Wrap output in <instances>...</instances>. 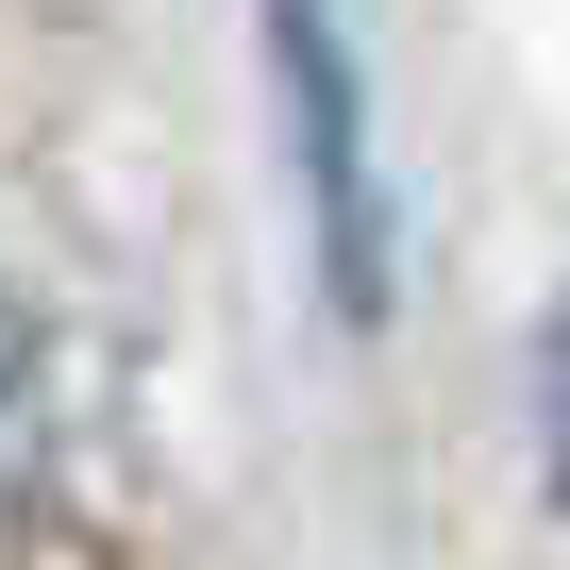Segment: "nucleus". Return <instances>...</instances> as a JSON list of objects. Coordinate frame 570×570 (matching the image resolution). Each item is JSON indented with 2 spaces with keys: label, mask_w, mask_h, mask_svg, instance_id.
Wrapping results in <instances>:
<instances>
[{
  "label": "nucleus",
  "mask_w": 570,
  "mask_h": 570,
  "mask_svg": "<svg viewBox=\"0 0 570 570\" xmlns=\"http://www.w3.org/2000/svg\"><path fill=\"white\" fill-rule=\"evenodd\" d=\"M35 487H51V336L0 303V537L35 520Z\"/></svg>",
  "instance_id": "2"
},
{
  "label": "nucleus",
  "mask_w": 570,
  "mask_h": 570,
  "mask_svg": "<svg viewBox=\"0 0 570 570\" xmlns=\"http://www.w3.org/2000/svg\"><path fill=\"white\" fill-rule=\"evenodd\" d=\"M553 520H570V320H553Z\"/></svg>",
  "instance_id": "3"
},
{
  "label": "nucleus",
  "mask_w": 570,
  "mask_h": 570,
  "mask_svg": "<svg viewBox=\"0 0 570 570\" xmlns=\"http://www.w3.org/2000/svg\"><path fill=\"white\" fill-rule=\"evenodd\" d=\"M252 18H268V68H285V135H303L320 235H336V303L370 320V303H386V185H370V101H353V35H336V0H252Z\"/></svg>",
  "instance_id": "1"
}]
</instances>
